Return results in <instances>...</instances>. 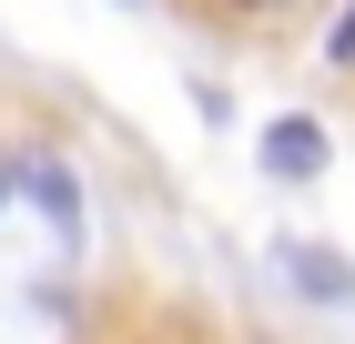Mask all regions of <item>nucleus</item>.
I'll use <instances>...</instances> for the list:
<instances>
[{
	"label": "nucleus",
	"instance_id": "1",
	"mask_svg": "<svg viewBox=\"0 0 355 344\" xmlns=\"http://www.w3.org/2000/svg\"><path fill=\"white\" fill-rule=\"evenodd\" d=\"M264 162L284 172V183H304V172L325 162V142H315V122H274V132H264Z\"/></svg>",
	"mask_w": 355,
	"mask_h": 344
},
{
	"label": "nucleus",
	"instance_id": "2",
	"mask_svg": "<svg viewBox=\"0 0 355 344\" xmlns=\"http://www.w3.org/2000/svg\"><path fill=\"white\" fill-rule=\"evenodd\" d=\"M295 264H304V284H315V293H345V284H355V273L335 264V253H295Z\"/></svg>",
	"mask_w": 355,
	"mask_h": 344
},
{
	"label": "nucleus",
	"instance_id": "3",
	"mask_svg": "<svg viewBox=\"0 0 355 344\" xmlns=\"http://www.w3.org/2000/svg\"><path fill=\"white\" fill-rule=\"evenodd\" d=\"M325 51H335V61H355V0H345V10H335V30H325Z\"/></svg>",
	"mask_w": 355,
	"mask_h": 344
}]
</instances>
